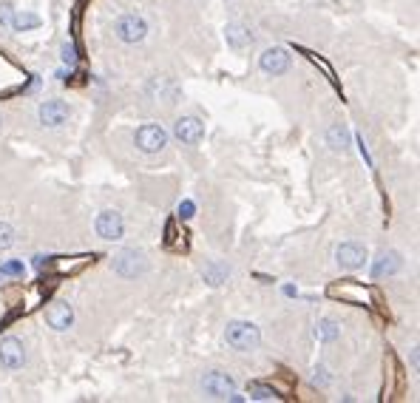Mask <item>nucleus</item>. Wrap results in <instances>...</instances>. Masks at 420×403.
<instances>
[{"instance_id": "nucleus-19", "label": "nucleus", "mask_w": 420, "mask_h": 403, "mask_svg": "<svg viewBox=\"0 0 420 403\" xmlns=\"http://www.w3.org/2000/svg\"><path fill=\"white\" fill-rule=\"evenodd\" d=\"M150 91H154L157 97H165V103H174V97H176V88L170 86L165 77H157V80L150 83Z\"/></svg>"}, {"instance_id": "nucleus-6", "label": "nucleus", "mask_w": 420, "mask_h": 403, "mask_svg": "<svg viewBox=\"0 0 420 403\" xmlns=\"http://www.w3.org/2000/svg\"><path fill=\"white\" fill-rule=\"evenodd\" d=\"M202 389L210 398H231L233 389H236V383H233L231 375H224V372H207L205 380H202Z\"/></svg>"}, {"instance_id": "nucleus-2", "label": "nucleus", "mask_w": 420, "mask_h": 403, "mask_svg": "<svg viewBox=\"0 0 420 403\" xmlns=\"http://www.w3.org/2000/svg\"><path fill=\"white\" fill-rule=\"evenodd\" d=\"M114 31H117V37L122 43H140L148 34V23L140 14H122L117 21V26H114Z\"/></svg>"}, {"instance_id": "nucleus-15", "label": "nucleus", "mask_w": 420, "mask_h": 403, "mask_svg": "<svg viewBox=\"0 0 420 403\" xmlns=\"http://www.w3.org/2000/svg\"><path fill=\"white\" fill-rule=\"evenodd\" d=\"M227 276H231V267H227V264H222V261L207 264L205 270H202V278H205L207 284H213V287L224 284V281H227Z\"/></svg>"}, {"instance_id": "nucleus-27", "label": "nucleus", "mask_w": 420, "mask_h": 403, "mask_svg": "<svg viewBox=\"0 0 420 403\" xmlns=\"http://www.w3.org/2000/svg\"><path fill=\"white\" fill-rule=\"evenodd\" d=\"M12 14H9V6H0V23H9Z\"/></svg>"}, {"instance_id": "nucleus-9", "label": "nucleus", "mask_w": 420, "mask_h": 403, "mask_svg": "<svg viewBox=\"0 0 420 403\" xmlns=\"http://www.w3.org/2000/svg\"><path fill=\"white\" fill-rule=\"evenodd\" d=\"M68 114H71L68 103H63V100H46V103L40 105V111H37V117H40L43 125L57 128V125H63V122L68 120Z\"/></svg>"}, {"instance_id": "nucleus-7", "label": "nucleus", "mask_w": 420, "mask_h": 403, "mask_svg": "<svg viewBox=\"0 0 420 403\" xmlns=\"http://www.w3.org/2000/svg\"><path fill=\"white\" fill-rule=\"evenodd\" d=\"M46 324H49L51 330L63 333V330H68L71 324H74V310H71L66 301H51L46 307Z\"/></svg>"}, {"instance_id": "nucleus-16", "label": "nucleus", "mask_w": 420, "mask_h": 403, "mask_svg": "<svg viewBox=\"0 0 420 403\" xmlns=\"http://www.w3.org/2000/svg\"><path fill=\"white\" fill-rule=\"evenodd\" d=\"M400 264H404V259H400V253H395V250H389V253H384L380 256V261L375 264V276H392V273H397L400 270Z\"/></svg>"}, {"instance_id": "nucleus-21", "label": "nucleus", "mask_w": 420, "mask_h": 403, "mask_svg": "<svg viewBox=\"0 0 420 403\" xmlns=\"http://www.w3.org/2000/svg\"><path fill=\"white\" fill-rule=\"evenodd\" d=\"M23 273H26L23 261H9V264L0 267V276H17V278H23Z\"/></svg>"}, {"instance_id": "nucleus-8", "label": "nucleus", "mask_w": 420, "mask_h": 403, "mask_svg": "<svg viewBox=\"0 0 420 403\" xmlns=\"http://www.w3.org/2000/svg\"><path fill=\"white\" fill-rule=\"evenodd\" d=\"M259 66H261V71H264V74H273V77H278V74H284V71L290 68V54H287V49H278V46H273V49H267V51L261 54Z\"/></svg>"}, {"instance_id": "nucleus-23", "label": "nucleus", "mask_w": 420, "mask_h": 403, "mask_svg": "<svg viewBox=\"0 0 420 403\" xmlns=\"http://www.w3.org/2000/svg\"><path fill=\"white\" fill-rule=\"evenodd\" d=\"M318 335H321L324 341H332V338H338V327L327 318V321H321V324H318Z\"/></svg>"}, {"instance_id": "nucleus-13", "label": "nucleus", "mask_w": 420, "mask_h": 403, "mask_svg": "<svg viewBox=\"0 0 420 403\" xmlns=\"http://www.w3.org/2000/svg\"><path fill=\"white\" fill-rule=\"evenodd\" d=\"M224 40H227V46H233V49H247V46H253V40H256V34H253V29L250 26H244V23H227V29H224Z\"/></svg>"}, {"instance_id": "nucleus-14", "label": "nucleus", "mask_w": 420, "mask_h": 403, "mask_svg": "<svg viewBox=\"0 0 420 403\" xmlns=\"http://www.w3.org/2000/svg\"><path fill=\"white\" fill-rule=\"evenodd\" d=\"M330 296H341V298H350V301H360V304H364L369 298V290H367V287H360V284H355V281H347V284H341V287H332Z\"/></svg>"}, {"instance_id": "nucleus-26", "label": "nucleus", "mask_w": 420, "mask_h": 403, "mask_svg": "<svg viewBox=\"0 0 420 403\" xmlns=\"http://www.w3.org/2000/svg\"><path fill=\"white\" fill-rule=\"evenodd\" d=\"M313 380H315V383H327V380H330V378H327V369H324V367H318Z\"/></svg>"}, {"instance_id": "nucleus-4", "label": "nucleus", "mask_w": 420, "mask_h": 403, "mask_svg": "<svg viewBox=\"0 0 420 403\" xmlns=\"http://www.w3.org/2000/svg\"><path fill=\"white\" fill-rule=\"evenodd\" d=\"M168 145V133L162 125H142L137 131V148L142 153H159Z\"/></svg>"}, {"instance_id": "nucleus-22", "label": "nucleus", "mask_w": 420, "mask_h": 403, "mask_svg": "<svg viewBox=\"0 0 420 403\" xmlns=\"http://www.w3.org/2000/svg\"><path fill=\"white\" fill-rule=\"evenodd\" d=\"M12 244H14V230L6 222H0V250H6Z\"/></svg>"}, {"instance_id": "nucleus-12", "label": "nucleus", "mask_w": 420, "mask_h": 403, "mask_svg": "<svg viewBox=\"0 0 420 403\" xmlns=\"http://www.w3.org/2000/svg\"><path fill=\"white\" fill-rule=\"evenodd\" d=\"M335 256H338V264L347 267V270H358V267H364V261H367V250L355 242H343L335 250Z\"/></svg>"}, {"instance_id": "nucleus-20", "label": "nucleus", "mask_w": 420, "mask_h": 403, "mask_svg": "<svg viewBox=\"0 0 420 403\" xmlns=\"http://www.w3.org/2000/svg\"><path fill=\"white\" fill-rule=\"evenodd\" d=\"M247 392H250L253 400H273L276 398V389L273 387H261V383H250Z\"/></svg>"}, {"instance_id": "nucleus-5", "label": "nucleus", "mask_w": 420, "mask_h": 403, "mask_svg": "<svg viewBox=\"0 0 420 403\" xmlns=\"http://www.w3.org/2000/svg\"><path fill=\"white\" fill-rule=\"evenodd\" d=\"M97 233L103 236V239H108V242H117V239H122V233H125V224H122V216L117 213V210H103V213L97 216Z\"/></svg>"}, {"instance_id": "nucleus-24", "label": "nucleus", "mask_w": 420, "mask_h": 403, "mask_svg": "<svg viewBox=\"0 0 420 403\" xmlns=\"http://www.w3.org/2000/svg\"><path fill=\"white\" fill-rule=\"evenodd\" d=\"M74 60H77V54H74V46H68V43H66V46H63V63H68V66H71Z\"/></svg>"}, {"instance_id": "nucleus-1", "label": "nucleus", "mask_w": 420, "mask_h": 403, "mask_svg": "<svg viewBox=\"0 0 420 403\" xmlns=\"http://www.w3.org/2000/svg\"><path fill=\"white\" fill-rule=\"evenodd\" d=\"M224 338H227V343H231L233 350L247 352V350L259 347L261 333H259L256 324H250V321H231V324H227V330H224Z\"/></svg>"}, {"instance_id": "nucleus-25", "label": "nucleus", "mask_w": 420, "mask_h": 403, "mask_svg": "<svg viewBox=\"0 0 420 403\" xmlns=\"http://www.w3.org/2000/svg\"><path fill=\"white\" fill-rule=\"evenodd\" d=\"M179 216H182V219H190V216H194V202H182V205H179Z\"/></svg>"}, {"instance_id": "nucleus-17", "label": "nucleus", "mask_w": 420, "mask_h": 403, "mask_svg": "<svg viewBox=\"0 0 420 403\" xmlns=\"http://www.w3.org/2000/svg\"><path fill=\"white\" fill-rule=\"evenodd\" d=\"M327 145H330L332 151H347V148H350V131L343 128V125H332V128L327 131Z\"/></svg>"}, {"instance_id": "nucleus-11", "label": "nucleus", "mask_w": 420, "mask_h": 403, "mask_svg": "<svg viewBox=\"0 0 420 403\" xmlns=\"http://www.w3.org/2000/svg\"><path fill=\"white\" fill-rule=\"evenodd\" d=\"M174 133H176L179 142L196 145V142H202V137H205V125H202L196 117H179L176 125H174Z\"/></svg>"}, {"instance_id": "nucleus-3", "label": "nucleus", "mask_w": 420, "mask_h": 403, "mask_svg": "<svg viewBox=\"0 0 420 403\" xmlns=\"http://www.w3.org/2000/svg\"><path fill=\"white\" fill-rule=\"evenodd\" d=\"M114 270H117L122 278H137L148 270V261L140 250H122L117 259H114Z\"/></svg>"}, {"instance_id": "nucleus-10", "label": "nucleus", "mask_w": 420, "mask_h": 403, "mask_svg": "<svg viewBox=\"0 0 420 403\" xmlns=\"http://www.w3.org/2000/svg\"><path fill=\"white\" fill-rule=\"evenodd\" d=\"M0 363L6 369H21L26 363V350L17 338H3L0 341Z\"/></svg>"}, {"instance_id": "nucleus-18", "label": "nucleus", "mask_w": 420, "mask_h": 403, "mask_svg": "<svg viewBox=\"0 0 420 403\" xmlns=\"http://www.w3.org/2000/svg\"><path fill=\"white\" fill-rule=\"evenodd\" d=\"M9 23H12L14 31H29V29H37V26H40V17H37L34 12H17Z\"/></svg>"}]
</instances>
